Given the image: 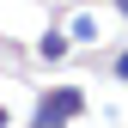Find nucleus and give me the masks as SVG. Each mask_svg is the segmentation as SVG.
I'll return each instance as SVG.
<instances>
[{
    "mask_svg": "<svg viewBox=\"0 0 128 128\" xmlns=\"http://www.w3.org/2000/svg\"><path fill=\"white\" fill-rule=\"evenodd\" d=\"M37 55H43V61H61V55H67V37H61V30H49V37L37 43Z\"/></svg>",
    "mask_w": 128,
    "mask_h": 128,
    "instance_id": "obj_2",
    "label": "nucleus"
},
{
    "mask_svg": "<svg viewBox=\"0 0 128 128\" xmlns=\"http://www.w3.org/2000/svg\"><path fill=\"white\" fill-rule=\"evenodd\" d=\"M0 128H6V110H0Z\"/></svg>",
    "mask_w": 128,
    "mask_h": 128,
    "instance_id": "obj_5",
    "label": "nucleus"
},
{
    "mask_svg": "<svg viewBox=\"0 0 128 128\" xmlns=\"http://www.w3.org/2000/svg\"><path fill=\"white\" fill-rule=\"evenodd\" d=\"M116 79H128V49H122V55H116Z\"/></svg>",
    "mask_w": 128,
    "mask_h": 128,
    "instance_id": "obj_3",
    "label": "nucleus"
},
{
    "mask_svg": "<svg viewBox=\"0 0 128 128\" xmlns=\"http://www.w3.org/2000/svg\"><path fill=\"white\" fill-rule=\"evenodd\" d=\"M67 116H79V92H55L37 104V128H61Z\"/></svg>",
    "mask_w": 128,
    "mask_h": 128,
    "instance_id": "obj_1",
    "label": "nucleus"
},
{
    "mask_svg": "<svg viewBox=\"0 0 128 128\" xmlns=\"http://www.w3.org/2000/svg\"><path fill=\"white\" fill-rule=\"evenodd\" d=\"M116 6H122V18H128V0H116Z\"/></svg>",
    "mask_w": 128,
    "mask_h": 128,
    "instance_id": "obj_4",
    "label": "nucleus"
}]
</instances>
